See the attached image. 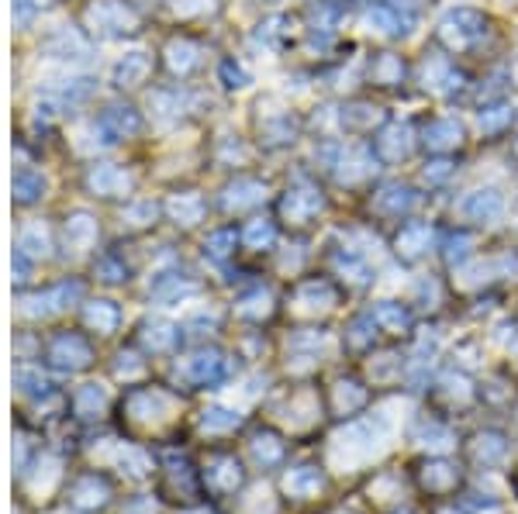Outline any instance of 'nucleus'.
<instances>
[{
  "instance_id": "obj_16",
  "label": "nucleus",
  "mask_w": 518,
  "mask_h": 514,
  "mask_svg": "<svg viewBox=\"0 0 518 514\" xmlns=\"http://www.w3.org/2000/svg\"><path fill=\"white\" fill-rule=\"evenodd\" d=\"M97 125H101V132L108 135V142H128V138L142 135L146 121H142V114L135 111L132 104L114 101L97 114Z\"/></svg>"
},
{
  "instance_id": "obj_1",
  "label": "nucleus",
  "mask_w": 518,
  "mask_h": 514,
  "mask_svg": "<svg viewBox=\"0 0 518 514\" xmlns=\"http://www.w3.org/2000/svg\"><path fill=\"white\" fill-rule=\"evenodd\" d=\"M494 38V21L477 7H453L439 18L432 42L443 49L446 56H474Z\"/></svg>"
},
{
  "instance_id": "obj_25",
  "label": "nucleus",
  "mask_w": 518,
  "mask_h": 514,
  "mask_svg": "<svg viewBox=\"0 0 518 514\" xmlns=\"http://www.w3.org/2000/svg\"><path fill=\"white\" fill-rule=\"evenodd\" d=\"M215 163L218 166H228V170H239V166H246L249 159H253V149H249L246 142H242L239 135H218L215 138Z\"/></svg>"
},
{
  "instance_id": "obj_19",
  "label": "nucleus",
  "mask_w": 518,
  "mask_h": 514,
  "mask_svg": "<svg viewBox=\"0 0 518 514\" xmlns=\"http://www.w3.org/2000/svg\"><path fill=\"white\" fill-rule=\"evenodd\" d=\"M256 42L263 45L266 52H287L297 42V21L291 14H270L266 21H259Z\"/></svg>"
},
{
  "instance_id": "obj_35",
  "label": "nucleus",
  "mask_w": 518,
  "mask_h": 514,
  "mask_svg": "<svg viewBox=\"0 0 518 514\" xmlns=\"http://www.w3.org/2000/svg\"><path fill=\"white\" fill-rule=\"evenodd\" d=\"M156 211H159V207L152 204V201L132 204V207H128V218H132V228H149L152 221H156Z\"/></svg>"
},
{
  "instance_id": "obj_20",
  "label": "nucleus",
  "mask_w": 518,
  "mask_h": 514,
  "mask_svg": "<svg viewBox=\"0 0 518 514\" xmlns=\"http://www.w3.org/2000/svg\"><path fill=\"white\" fill-rule=\"evenodd\" d=\"M152 76V59L149 52H128L121 56L111 69V83L118 90H139L146 87V80Z\"/></svg>"
},
{
  "instance_id": "obj_33",
  "label": "nucleus",
  "mask_w": 518,
  "mask_h": 514,
  "mask_svg": "<svg viewBox=\"0 0 518 514\" xmlns=\"http://www.w3.org/2000/svg\"><path fill=\"white\" fill-rule=\"evenodd\" d=\"M456 170V163L449 156H439L436 163H425V170H422V183H429V187H439V183H446L449 176H453Z\"/></svg>"
},
{
  "instance_id": "obj_3",
  "label": "nucleus",
  "mask_w": 518,
  "mask_h": 514,
  "mask_svg": "<svg viewBox=\"0 0 518 514\" xmlns=\"http://www.w3.org/2000/svg\"><path fill=\"white\" fill-rule=\"evenodd\" d=\"M83 32L90 38H132L142 32V14L128 0H94L83 11Z\"/></svg>"
},
{
  "instance_id": "obj_22",
  "label": "nucleus",
  "mask_w": 518,
  "mask_h": 514,
  "mask_svg": "<svg viewBox=\"0 0 518 514\" xmlns=\"http://www.w3.org/2000/svg\"><path fill=\"white\" fill-rule=\"evenodd\" d=\"M45 52H49L52 59H87L90 38H87V32H80V28L63 25L45 38Z\"/></svg>"
},
{
  "instance_id": "obj_15",
  "label": "nucleus",
  "mask_w": 518,
  "mask_h": 514,
  "mask_svg": "<svg viewBox=\"0 0 518 514\" xmlns=\"http://www.w3.org/2000/svg\"><path fill=\"white\" fill-rule=\"evenodd\" d=\"M367 25H370V32H377L384 38H408L415 32L418 18L408 11H401V7H394L391 0H377V4L367 7Z\"/></svg>"
},
{
  "instance_id": "obj_7",
  "label": "nucleus",
  "mask_w": 518,
  "mask_h": 514,
  "mask_svg": "<svg viewBox=\"0 0 518 514\" xmlns=\"http://www.w3.org/2000/svg\"><path fill=\"white\" fill-rule=\"evenodd\" d=\"M418 145V132L408 125V121H387L380 132H373L370 138V149L373 156L380 159V166H401L411 159Z\"/></svg>"
},
{
  "instance_id": "obj_27",
  "label": "nucleus",
  "mask_w": 518,
  "mask_h": 514,
  "mask_svg": "<svg viewBox=\"0 0 518 514\" xmlns=\"http://www.w3.org/2000/svg\"><path fill=\"white\" fill-rule=\"evenodd\" d=\"M63 235H66V242H70L73 249H87V245L97 239V218L94 214H87V211H73L70 218H66V225H63Z\"/></svg>"
},
{
  "instance_id": "obj_14",
  "label": "nucleus",
  "mask_w": 518,
  "mask_h": 514,
  "mask_svg": "<svg viewBox=\"0 0 518 514\" xmlns=\"http://www.w3.org/2000/svg\"><path fill=\"white\" fill-rule=\"evenodd\" d=\"M266 197H270V187L259 176H235V180H228L222 187V211H256L259 204H266Z\"/></svg>"
},
{
  "instance_id": "obj_39",
  "label": "nucleus",
  "mask_w": 518,
  "mask_h": 514,
  "mask_svg": "<svg viewBox=\"0 0 518 514\" xmlns=\"http://www.w3.org/2000/svg\"><path fill=\"white\" fill-rule=\"evenodd\" d=\"M515 125H518V114H515Z\"/></svg>"
},
{
  "instance_id": "obj_38",
  "label": "nucleus",
  "mask_w": 518,
  "mask_h": 514,
  "mask_svg": "<svg viewBox=\"0 0 518 514\" xmlns=\"http://www.w3.org/2000/svg\"><path fill=\"white\" fill-rule=\"evenodd\" d=\"M512 156L518 159V138H515V142H512Z\"/></svg>"
},
{
  "instance_id": "obj_4",
  "label": "nucleus",
  "mask_w": 518,
  "mask_h": 514,
  "mask_svg": "<svg viewBox=\"0 0 518 514\" xmlns=\"http://www.w3.org/2000/svg\"><path fill=\"white\" fill-rule=\"evenodd\" d=\"M325 207H329V201H325V190L318 187L311 176H297V180H291L284 194H280V201H277L280 221H284L287 228H297V232L315 225V221L325 214Z\"/></svg>"
},
{
  "instance_id": "obj_31",
  "label": "nucleus",
  "mask_w": 518,
  "mask_h": 514,
  "mask_svg": "<svg viewBox=\"0 0 518 514\" xmlns=\"http://www.w3.org/2000/svg\"><path fill=\"white\" fill-rule=\"evenodd\" d=\"M373 314H377V318L384 321L387 328H394V332H405V328L411 325V314L401 308V304H394V301H384Z\"/></svg>"
},
{
  "instance_id": "obj_21",
  "label": "nucleus",
  "mask_w": 518,
  "mask_h": 514,
  "mask_svg": "<svg viewBox=\"0 0 518 514\" xmlns=\"http://www.w3.org/2000/svg\"><path fill=\"white\" fill-rule=\"evenodd\" d=\"M166 218L173 221V225L180 228H194L204 221V211H208V201H204L197 190H177V194L170 197V201L163 204Z\"/></svg>"
},
{
  "instance_id": "obj_10",
  "label": "nucleus",
  "mask_w": 518,
  "mask_h": 514,
  "mask_svg": "<svg viewBox=\"0 0 518 514\" xmlns=\"http://www.w3.org/2000/svg\"><path fill=\"white\" fill-rule=\"evenodd\" d=\"M418 204V190L411 183H401V180H387L380 187L370 190V211L377 218H387V221H401L415 211Z\"/></svg>"
},
{
  "instance_id": "obj_9",
  "label": "nucleus",
  "mask_w": 518,
  "mask_h": 514,
  "mask_svg": "<svg viewBox=\"0 0 518 514\" xmlns=\"http://www.w3.org/2000/svg\"><path fill=\"white\" fill-rule=\"evenodd\" d=\"M83 187H87V194L101 197V201H121V197H128L135 190V173L118 163H97L83 176Z\"/></svg>"
},
{
  "instance_id": "obj_24",
  "label": "nucleus",
  "mask_w": 518,
  "mask_h": 514,
  "mask_svg": "<svg viewBox=\"0 0 518 514\" xmlns=\"http://www.w3.org/2000/svg\"><path fill=\"white\" fill-rule=\"evenodd\" d=\"M170 11L180 25H201V21L218 18L222 0H170Z\"/></svg>"
},
{
  "instance_id": "obj_17",
  "label": "nucleus",
  "mask_w": 518,
  "mask_h": 514,
  "mask_svg": "<svg viewBox=\"0 0 518 514\" xmlns=\"http://www.w3.org/2000/svg\"><path fill=\"white\" fill-rule=\"evenodd\" d=\"M460 211L463 218L474 221V225H494V221H501V214H505V194H501L498 187H477L463 197Z\"/></svg>"
},
{
  "instance_id": "obj_6",
  "label": "nucleus",
  "mask_w": 518,
  "mask_h": 514,
  "mask_svg": "<svg viewBox=\"0 0 518 514\" xmlns=\"http://www.w3.org/2000/svg\"><path fill=\"white\" fill-rule=\"evenodd\" d=\"M418 142L432 156H456V152L467 149V125L460 118H449V114H436V118L422 121Z\"/></svg>"
},
{
  "instance_id": "obj_34",
  "label": "nucleus",
  "mask_w": 518,
  "mask_h": 514,
  "mask_svg": "<svg viewBox=\"0 0 518 514\" xmlns=\"http://www.w3.org/2000/svg\"><path fill=\"white\" fill-rule=\"evenodd\" d=\"M204 249H208L215 259H225L228 252L235 249V228H222V232H215L208 242H204Z\"/></svg>"
},
{
  "instance_id": "obj_2",
  "label": "nucleus",
  "mask_w": 518,
  "mask_h": 514,
  "mask_svg": "<svg viewBox=\"0 0 518 514\" xmlns=\"http://www.w3.org/2000/svg\"><path fill=\"white\" fill-rule=\"evenodd\" d=\"M256 138H259V149L266 152H280V149H291V145L301 138L304 132V121L301 114L294 111L291 104H284L280 97L266 94L256 101Z\"/></svg>"
},
{
  "instance_id": "obj_5",
  "label": "nucleus",
  "mask_w": 518,
  "mask_h": 514,
  "mask_svg": "<svg viewBox=\"0 0 518 514\" xmlns=\"http://www.w3.org/2000/svg\"><path fill=\"white\" fill-rule=\"evenodd\" d=\"M418 80H422V87L429 90L432 97H443V101H453V97H460L463 90L470 87L467 76L456 69L453 56H446L443 49L425 52L422 66H418Z\"/></svg>"
},
{
  "instance_id": "obj_26",
  "label": "nucleus",
  "mask_w": 518,
  "mask_h": 514,
  "mask_svg": "<svg viewBox=\"0 0 518 514\" xmlns=\"http://www.w3.org/2000/svg\"><path fill=\"white\" fill-rule=\"evenodd\" d=\"M477 125H481L484 138H501L505 132H512L515 111L505 101H501V104H487V107H481V114H477Z\"/></svg>"
},
{
  "instance_id": "obj_13",
  "label": "nucleus",
  "mask_w": 518,
  "mask_h": 514,
  "mask_svg": "<svg viewBox=\"0 0 518 514\" xmlns=\"http://www.w3.org/2000/svg\"><path fill=\"white\" fill-rule=\"evenodd\" d=\"M387 107L367 101V97H353L339 107V132L346 135H373L387 125Z\"/></svg>"
},
{
  "instance_id": "obj_32",
  "label": "nucleus",
  "mask_w": 518,
  "mask_h": 514,
  "mask_svg": "<svg viewBox=\"0 0 518 514\" xmlns=\"http://www.w3.org/2000/svg\"><path fill=\"white\" fill-rule=\"evenodd\" d=\"M470 245H474V239H470V232H453L446 239V263L453 266V263H463V259L470 256Z\"/></svg>"
},
{
  "instance_id": "obj_29",
  "label": "nucleus",
  "mask_w": 518,
  "mask_h": 514,
  "mask_svg": "<svg viewBox=\"0 0 518 514\" xmlns=\"http://www.w3.org/2000/svg\"><path fill=\"white\" fill-rule=\"evenodd\" d=\"M242 242H246L249 249H259V245H266V249H270V245L277 242V225H273L270 218L246 221V228H242Z\"/></svg>"
},
{
  "instance_id": "obj_28",
  "label": "nucleus",
  "mask_w": 518,
  "mask_h": 514,
  "mask_svg": "<svg viewBox=\"0 0 518 514\" xmlns=\"http://www.w3.org/2000/svg\"><path fill=\"white\" fill-rule=\"evenodd\" d=\"M45 197V176L35 170L14 173V201L18 204H35Z\"/></svg>"
},
{
  "instance_id": "obj_18",
  "label": "nucleus",
  "mask_w": 518,
  "mask_h": 514,
  "mask_svg": "<svg viewBox=\"0 0 518 514\" xmlns=\"http://www.w3.org/2000/svg\"><path fill=\"white\" fill-rule=\"evenodd\" d=\"M432 239H436V232H432L429 221H405V225L398 228V235H394V252H398L405 263H418V259L432 249Z\"/></svg>"
},
{
  "instance_id": "obj_37",
  "label": "nucleus",
  "mask_w": 518,
  "mask_h": 514,
  "mask_svg": "<svg viewBox=\"0 0 518 514\" xmlns=\"http://www.w3.org/2000/svg\"><path fill=\"white\" fill-rule=\"evenodd\" d=\"M128 4H135V7H146V4H159V0H128Z\"/></svg>"
},
{
  "instance_id": "obj_30",
  "label": "nucleus",
  "mask_w": 518,
  "mask_h": 514,
  "mask_svg": "<svg viewBox=\"0 0 518 514\" xmlns=\"http://www.w3.org/2000/svg\"><path fill=\"white\" fill-rule=\"evenodd\" d=\"M218 76H222L225 90H242V87H249V83H253V76H249V69L242 66V63H235L232 56L222 59V66H218Z\"/></svg>"
},
{
  "instance_id": "obj_12",
  "label": "nucleus",
  "mask_w": 518,
  "mask_h": 514,
  "mask_svg": "<svg viewBox=\"0 0 518 514\" xmlns=\"http://www.w3.org/2000/svg\"><path fill=\"white\" fill-rule=\"evenodd\" d=\"M411 80V63L401 52L380 49L367 59V83L373 90H401Z\"/></svg>"
},
{
  "instance_id": "obj_36",
  "label": "nucleus",
  "mask_w": 518,
  "mask_h": 514,
  "mask_svg": "<svg viewBox=\"0 0 518 514\" xmlns=\"http://www.w3.org/2000/svg\"><path fill=\"white\" fill-rule=\"evenodd\" d=\"M38 11H42V0H14V21L18 25H28Z\"/></svg>"
},
{
  "instance_id": "obj_23",
  "label": "nucleus",
  "mask_w": 518,
  "mask_h": 514,
  "mask_svg": "<svg viewBox=\"0 0 518 514\" xmlns=\"http://www.w3.org/2000/svg\"><path fill=\"white\" fill-rule=\"evenodd\" d=\"M342 18V0H311L304 7V21H308L311 35H335Z\"/></svg>"
},
{
  "instance_id": "obj_11",
  "label": "nucleus",
  "mask_w": 518,
  "mask_h": 514,
  "mask_svg": "<svg viewBox=\"0 0 518 514\" xmlns=\"http://www.w3.org/2000/svg\"><path fill=\"white\" fill-rule=\"evenodd\" d=\"M204 66V45L194 35H173L163 45V69L177 80H190Z\"/></svg>"
},
{
  "instance_id": "obj_8",
  "label": "nucleus",
  "mask_w": 518,
  "mask_h": 514,
  "mask_svg": "<svg viewBox=\"0 0 518 514\" xmlns=\"http://www.w3.org/2000/svg\"><path fill=\"white\" fill-rule=\"evenodd\" d=\"M380 159L373 156L370 145H349V149H339L329 163V173L339 187H363V183L373 180Z\"/></svg>"
}]
</instances>
